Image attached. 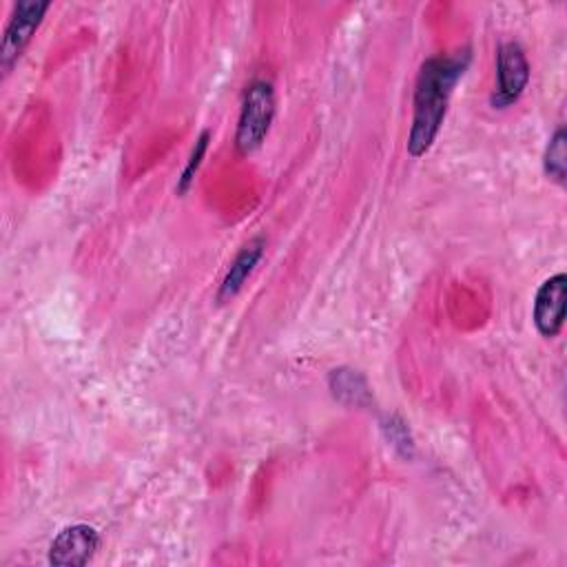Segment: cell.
<instances>
[{
    "label": "cell",
    "instance_id": "1",
    "mask_svg": "<svg viewBox=\"0 0 567 567\" xmlns=\"http://www.w3.org/2000/svg\"><path fill=\"white\" fill-rule=\"evenodd\" d=\"M467 64H470L467 49L454 55H434L421 64L416 84H414L412 126L408 135V153L412 157H423L432 148L443 126L450 95L458 78L465 73Z\"/></svg>",
    "mask_w": 567,
    "mask_h": 567
},
{
    "label": "cell",
    "instance_id": "2",
    "mask_svg": "<svg viewBox=\"0 0 567 567\" xmlns=\"http://www.w3.org/2000/svg\"><path fill=\"white\" fill-rule=\"evenodd\" d=\"M275 117V91L268 80H252L244 95L235 131V146L239 155L255 153L272 124Z\"/></svg>",
    "mask_w": 567,
    "mask_h": 567
},
{
    "label": "cell",
    "instance_id": "3",
    "mask_svg": "<svg viewBox=\"0 0 567 567\" xmlns=\"http://www.w3.org/2000/svg\"><path fill=\"white\" fill-rule=\"evenodd\" d=\"M49 7H51V2H38V0H20L13 7L11 18L7 22V29H4V35H2V44H0L2 75L11 73V69L20 60L22 51L31 42L33 33L38 31V27H40L44 13L49 11Z\"/></svg>",
    "mask_w": 567,
    "mask_h": 567
},
{
    "label": "cell",
    "instance_id": "4",
    "mask_svg": "<svg viewBox=\"0 0 567 567\" xmlns=\"http://www.w3.org/2000/svg\"><path fill=\"white\" fill-rule=\"evenodd\" d=\"M496 75H498V86H496V93L492 95V104L494 109H505L523 95L529 82V62L518 42H503L498 47Z\"/></svg>",
    "mask_w": 567,
    "mask_h": 567
},
{
    "label": "cell",
    "instance_id": "5",
    "mask_svg": "<svg viewBox=\"0 0 567 567\" xmlns=\"http://www.w3.org/2000/svg\"><path fill=\"white\" fill-rule=\"evenodd\" d=\"M565 303H567V277L556 272L545 279L534 297V326L536 330L551 339L560 332L565 323Z\"/></svg>",
    "mask_w": 567,
    "mask_h": 567
},
{
    "label": "cell",
    "instance_id": "6",
    "mask_svg": "<svg viewBox=\"0 0 567 567\" xmlns=\"http://www.w3.org/2000/svg\"><path fill=\"white\" fill-rule=\"evenodd\" d=\"M100 547V536L91 525L75 523L64 527L49 547V563L58 567L86 565Z\"/></svg>",
    "mask_w": 567,
    "mask_h": 567
},
{
    "label": "cell",
    "instance_id": "7",
    "mask_svg": "<svg viewBox=\"0 0 567 567\" xmlns=\"http://www.w3.org/2000/svg\"><path fill=\"white\" fill-rule=\"evenodd\" d=\"M264 248H266V241L261 237H255V239H250V241H246L241 246V250L237 252V257L233 259L228 272L224 275V279L219 284V292H217V301L219 303L230 301L244 288V284L250 277L252 268L261 259Z\"/></svg>",
    "mask_w": 567,
    "mask_h": 567
},
{
    "label": "cell",
    "instance_id": "8",
    "mask_svg": "<svg viewBox=\"0 0 567 567\" xmlns=\"http://www.w3.org/2000/svg\"><path fill=\"white\" fill-rule=\"evenodd\" d=\"M543 168L545 175L549 179H554L556 184H565L567 177V135L565 128H556V133L551 135L547 148H545V157H543Z\"/></svg>",
    "mask_w": 567,
    "mask_h": 567
},
{
    "label": "cell",
    "instance_id": "9",
    "mask_svg": "<svg viewBox=\"0 0 567 567\" xmlns=\"http://www.w3.org/2000/svg\"><path fill=\"white\" fill-rule=\"evenodd\" d=\"M208 140H210V131L204 128V131L199 133L197 142H195L193 151H190V157H188V162H186V166H184L179 179H177V195H186V193H188V188H190V184H193V179H195V173H197V168H199V164H202V159H204V155H206Z\"/></svg>",
    "mask_w": 567,
    "mask_h": 567
}]
</instances>
